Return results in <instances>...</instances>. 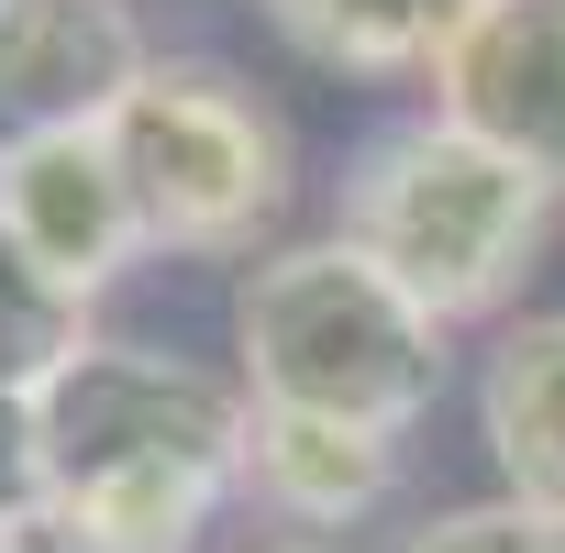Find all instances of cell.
Listing matches in <instances>:
<instances>
[{"instance_id": "obj_1", "label": "cell", "mask_w": 565, "mask_h": 553, "mask_svg": "<svg viewBox=\"0 0 565 553\" xmlns=\"http://www.w3.org/2000/svg\"><path fill=\"white\" fill-rule=\"evenodd\" d=\"M244 377L89 333L34 399V509L89 553H200L222 498H244Z\"/></svg>"}, {"instance_id": "obj_2", "label": "cell", "mask_w": 565, "mask_h": 553, "mask_svg": "<svg viewBox=\"0 0 565 553\" xmlns=\"http://www.w3.org/2000/svg\"><path fill=\"white\" fill-rule=\"evenodd\" d=\"M333 232L399 300H422L455 333V322H499L521 300V276L554 232V188L521 177L510 155H488L477 133H455L433 111H399L344 155Z\"/></svg>"}, {"instance_id": "obj_3", "label": "cell", "mask_w": 565, "mask_h": 553, "mask_svg": "<svg viewBox=\"0 0 565 553\" xmlns=\"http://www.w3.org/2000/svg\"><path fill=\"white\" fill-rule=\"evenodd\" d=\"M233 377L255 410L411 432L444 399V322L399 300L344 232L266 243L233 289Z\"/></svg>"}, {"instance_id": "obj_4", "label": "cell", "mask_w": 565, "mask_h": 553, "mask_svg": "<svg viewBox=\"0 0 565 553\" xmlns=\"http://www.w3.org/2000/svg\"><path fill=\"white\" fill-rule=\"evenodd\" d=\"M111 155L134 177L145 254H200V265H255L300 188L289 111L222 56H156L111 111Z\"/></svg>"}, {"instance_id": "obj_5", "label": "cell", "mask_w": 565, "mask_h": 553, "mask_svg": "<svg viewBox=\"0 0 565 553\" xmlns=\"http://www.w3.org/2000/svg\"><path fill=\"white\" fill-rule=\"evenodd\" d=\"M433 122L477 133L565 199V0H466L422 56Z\"/></svg>"}, {"instance_id": "obj_6", "label": "cell", "mask_w": 565, "mask_h": 553, "mask_svg": "<svg viewBox=\"0 0 565 553\" xmlns=\"http://www.w3.org/2000/svg\"><path fill=\"white\" fill-rule=\"evenodd\" d=\"M156 67L134 0H0V155L45 133H111Z\"/></svg>"}, {"instance_id": "obj_7", "label": "cell", "mask_w": 565, "mask_h": 553, "mask_svg": "<svg viewBox=\"0 0 565 553\" xmlns=\"http://www.w3.org/2000/svg\"><path fill=\"white\" fill-rule=\"evenodd\" d=\"M0 232H12L78 311H100V289L145 254V210L134 177L111 155V133H45L0 155Z\"/></svg>"}, {"instance_id": "obj_8", "label": "cell", "mask_w": 565, "mask_h": 553, "mask_svg": "<svg viewBox=\"0 0 565 553\" xmlns=\"http://www.w3.org/2000/svg\"><path fill=\"white\" fill-rule=\"evenodd\" d=\"M399 487V432H355V421H311V410H255L244 432V498L311 542V531H355L366 509H388Z\"/></svg>"}, {"instance_id": "obj_9", "label": "cell", "mask_w": 565, "mask_h": 553, "mask_svg": "<svg viewBox=\"0 0 565 553\" xmlns=\"http://www.w3.org/2000/svg\"><path fill=\"white\" fill-rule=\"evenodd\" d=\"M477 443L499 465V498L543 509L565 531V311H521L477 366Z\"/></svg>"}, {"instance_id": "obj_10", "label": "cell", "mask_w": 565, "mask_h": 553, "mask_svg": "<svg viewBox=\"0 0 565 553\" xmlns=\"http://www.w3.org/2000/svg\"><path fill=\"white\" fill-rule=\"evenodd\" d=\"M466 0H266V23L333 78H411Z\"/></svg>"}, {"instance_id": "obj_11", "label": "cell", "mask_w": 565, "mask_h": 553, "mask_svg": "<svg viewBox=\"0 0 565 553\" xmlns=\"http://www.w3.org/2000/svg\"><path fill=\"white\" fill-rule=\"evenodd\" d=\"M78 344H89V311L0 232V399H45Z\"/></svg>"}, {"instance_id": "obj_12", "label": "cell", "mask_w": 565, "mask_h": 553, "mask_svg": "<svg viewBox=\"0 0 565 553\" xmlns=\"http://www.w3.org/2000/svg\"><path fill=\"white\" fill-rule=\"evenodd\" d=\"M399 553H565V531L521 498H466V509H433L399 531Z\"/></svg>"}, {"instance_id": "obj_13", "label": "cell", "mask_w": 565, "mask_h": 553, "mask_svg": "<svg viewBox=\"0 0 565 553\" xmlns=\"http://www.w3.org/2000/svg\"><path fill=\"white\" fill-rule=\"evenodd\" d=\"M34 520V399H0V531Z\"/></svg>"}, {"instance_id": "obj_14", "label": "cell", "mask_w": 565, "mask_h": 553, "mask_svg": "<svg viewBox=\"0 0 565 553\" xmlns=\"http://www.w3.org/2000/svg\"><path fill=\"white\" fill-rule=\"evenodd\" d=\"M0 553H89V542H78V531H56V520L34 509V520H12V531H0Z\"/></svg>"}, {"instance_id": "obj_15", "label": "cell", "mask_w": 565, "mask_h": 553, "mask_svg": "<svg viewBox=\"0 0 565 553\" xmlns=\"http://www.w3.org/2000/svg\"><path fill=\"white\" fill-rule=\"evenodd\" d=\"M244 553H333V542H289V531H277V542H244Z\"/></svg>"}]
</instances>
